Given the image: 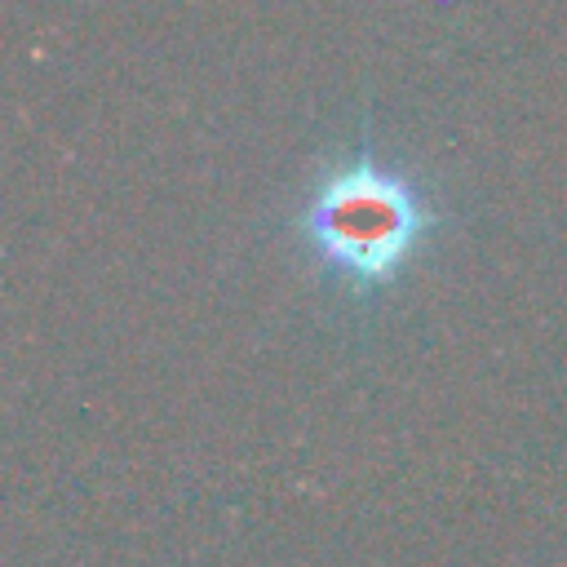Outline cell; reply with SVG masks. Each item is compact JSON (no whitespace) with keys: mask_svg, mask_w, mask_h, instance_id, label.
<instances>
[{"mask_svg":"<svg viewBox=\"0 0 567 567\" xmlns=\"http://www.w3.org/2000/svg\"><path fill=\"white\" fill-rule=\"evenodd\" d=\"M430 208L416 186L368 155L337 164L301 208V235L315 257L350 288H381L416 252Z\"/></svg>","mask_w":567,"mask_h":567,"instance_id":"cell-1","label":"cell"}]
</instances>
